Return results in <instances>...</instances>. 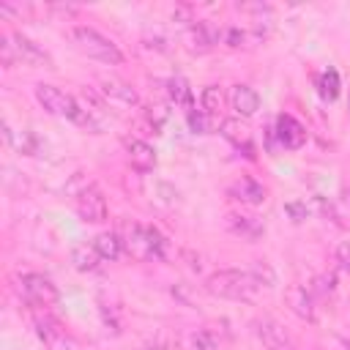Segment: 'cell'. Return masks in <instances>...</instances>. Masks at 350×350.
Instances as JSON below:
<instances>
[{"label":"cell","instance_id":"5","mask_svg":"<svg viewBox=\"0 0 350 350\" xmlns=\"http://www.w3.org/2000/svg\"><path fill=\"white\" fill-rule=\"evenodd\" d=\"M16 282H19V293L36 306H49V304H55L60 298V293L52 284V279L41 276V273H22Z\"/></svg>","mask_w":350,"mask_h":350},{"label":"cell","instance_id":"4","mask_svg":"<svg viewBox=\"0 0 350 350\" xmlns=\"http://www.w3.org/2000/svg\"><path fill=\"white\" fill-rule=\"evenodd\" d=\"M36 98H38V104H41L49 115L68 118V120H74V123L88 126V115L82 112V104H79L74 96L63 93L60 88H55V85H36Z\"/></svg>","mask_w":350,"mask_h":350},{"label":"cell","instance_id":"22","mask_svg":"<svg viewBox=\"0 0 350 350\" xmlns=\"http://www.w3.org/2000/svg\"><path fill=\"white\" fill-rule=\"evenodd\" d=\"M200 101H202V112H208V115L213 118V115H219V109H221V104H224V93H221L219 85H208V88L202 90Z\"/></svg>","mask_w":350,"mask_h":350},{"label":"cell","instance_id":"1","mask_svg":"<svg viewBox=\"0 0 350 350\" xmlns=\"http://www.w3.org/2000/svg\"><path fill=\"white\" fill-rule=\"evenodd\" d=\"M205 290L216 298H227V301H254L260 282L249 273V271H238V268H227V271H216L205 279Z\"/></svg>","mask_w":350,"mask_h":350},{"label":"cell","instance_id":"21","mask_svg":"<svg viewBox=\"0 0 350 350\" xmlns=\"http://www.w3.org/2000/svg\"><path fill=\"white\" fill-rule=\"evenodd\" d=\"M317 88H320V96L325 98V101H334L336 96H339V71L336 68H325L323 74H320V82H317Z\"/></svg>","mask_w":350,"mask_h":350},{"label":"cell","instance_id":"3","mask_svg":"<svg viewBox=\"0 0 350 350\" xmlns=\"http://www.w3.org/2000/svg\"><path fill=\"white\" fill-rule=\"evenodd\" d=\"M126 249L137 260H161L167 254V241L159 230L145 227V224H131L126 230Z\"/></svg>","mask_w":350,"mask_h":350},{"label":"cell","instance_id":"16","mask_svg":"<svg viewBox=\"0 0 350 350\" xmlns=\"http://www.w3.org/2000/svg\"><path fill=\"white\" fill-rule=\"evenodd\" d=\"M221 137L230 139L238 150L243 148V156L254 159V145H252V139H249V131H246L238 120H224V123H221Z\"/></svg>","mask_w":350,"mask_h":350},{"label":"cell","instance_id":"10","mask_svg":"<svg viewBox=\"0 0 350 350\" xmlns=\"http://www.w3.org/2000/svg\"><path fill=\"white\" fill-rule=\"evenodd\" d=\"M230 197L238 200V202H246V205H262L265 202V186L260 180H254L252 175H241L238 180L230 183Z\"/></svg>","mask_w":350,"mask_h":350},{"label":"cell","instance_id":"28","mask_svg":"<svg viewBox=\"0 0 350 350\" xmlns=\"http://www.w3.org/2000/svg\"><path fill=\"white\" fill-rule=\"evenodd\" d=\"M336 260H339L342 271L350 276V241H345V243H339V246H336Z\"/></svg>","mask_w":350,"mask_h":350},{"label":"cell","instance_id":"12","mask_svg":"<svg viewBox=\"0 0 350 350\" xmlns=\"http://www.w3.org/2000/svg\"><path fill=\"white\" fill-rule=\"evenodd\" d=\"M230 107L235 109V115L252 118L260 109V96L249 85H232V90H230Z\"/></svg>","mask_w":350,"mask_h":350},{"label":"cell","instance_id":"19","mask_svg":"<svg viewBox=\"0 0 350 350\" xmlns=\"http://www.w3.org/2000/svg\"><path fill=\"white\" fill-rule=\"evenodd\" d=\"M93 246L101 254V260H118L120 257V249H123V241L115 232H98L96 241H93Z\"/></svg>","mask_w":350,"mask_h":350},{"label":"cell","instance_id":"13","mask_svg":"<svg viewBox=\"0 0 350 350\" xmlns=\"http://www.w3.org/2000/svg\"><path fill=\"white\" fill-rule=\"evenodd\" d=\"M126 153H129L131 167L139 172H150L156 167V150L142 139H126Z\"/></svg>","mask_w":350,"mask_h":350},{"label":"cell","instance_id":"26","mask_svg":"<svg viewBox=\"0 0 350 350\" xmlns=\"http://www.w3.org/2000/svg\"><path fill=\"white\" fill-rule=\"evenodd\" d=\"M191 350H219V339L213 331H197L191 334Z\"/></svg>","mask_w":350,"mask_h":350},{"label":"cell","instance_id":"9","mask_svg":"<svg viewBox=\"0 0 350 350\" xmlns=\"http://www.w3.org/2000/svg\"><path fill=\"white\" fill-rule=\"evenodd\" d=\"M273 137H276V139H279V145H282V148H287V150H298V148L306 142V131H304V126H301L293 115H284V112L276 118Z\"/></svg>","mask_w":350,"mask_h":350},{"label":"cell","instance_id":"6","mask_svg":"<svg viewBox=\"0 0 350 350\" xmlns=\"http://www.w3.org/2000/svg\"><path fill=\"white\" fill-rule=\"evenodd\" d=\"M77 213H79V219L88 221V224H101V221H107L109 208H107L104 194H101L96 186L82 189V191L77 194Z\"/></svg>","mask_w":350,"mask_h":350},{"label":"cell","instance_id":"32","mask_svg":"<svg viewBox=\"0 0 350 350\" xmlns=\"http://www.w3.org/2000/svg\"><path fill=\"white\" fill-rule=\"evenodd\" d=\"M334 347H336V350H350V339H342V336H334Z\"/></svg>","mask_w":350,"mask_h":350},{"label":"cell","instance_id":"14","mask_svg":"<svg viewBox=\"0 0 350 350\" xmlns=\"http://www.w3.org/2000/svg\"><path fill=\"white\" fill-rule=\"evenodd\" d=\"M227 230L246 241H257L265 232V227L254 216H243V213H227Z\"/></svg>","mask_w":350,"mask_h":350},{"label":"cell","instance_id":"31","mask_svg":"<svg viewBox=\"0 0 350 350\" xmlns=\"http://www.w3.org/2000/svg\"><path fill=\"white\" fill-rule=\"evenodd\" d=\"M243 30H238V27H230L227 30V46H241L243 44Z\"/></svg>","mask_w":350,"mask_h":350},{"label":"cell","instance_id":"23","mask_svg":"<svg viewBox=\"0 0 350 350\" xmlns=\"http://www.w3.org/2000/svg\"><path fill=\"white\" fill-rule=\"evenodd\" d=\"M186 123H189V129H191L194 134H211V129H213L211 115L202 112V109H189V112H186Z\"/></svg>","mask_w":350,"mask_h":350},{"label":"cell","instance_id":"8","mask_svg":"<svg viewBox=\"0 0 350 350\" xmlns=\"http://www.w3.org/2000/svg\"><path fill=\"white\" fill-rule=\"evenodd\" d=\"M284 301H287V306H290V312H293L295 317H301V320H306V323H314V320H317V306H314V298H312V293H309L306 287L290 284V287L284 290Z\"/></svg>","mask_w":350,"mask_h":350},{"label":"cell","instance_id":"2","mask_svg":"<svg viewBox=\"0 0 350 350\" xmlns=\"http://www.w3.org/2000/svg\"><path fill=\"white\" fill-rule=\"evenodd\" d=\"M71 38L74 44L93 60H101L107 66H120L123 63V52L118 49L115 41H109L104 33H98L96 27H88V25H77L71 30Z\"/></svg>","mask_w":350,"mask_h":350},{"label":"cell","instance_id":"27","mask_svg":"<svg viewBox=\"0 0 350 350\" xmlns=\"http://www.w3.org/2000/svg\"><path fill=\"white\" fill-rule=\"evenodd\" d=\"M0 57H3V66H14L16 63V46L8 41V38H0Z\"/></svg>","mask_w":350,"mask_h":350},{"label":"cell","instance_id":"7","mask_svg":"<svg viewBox=\"0 0 350 350\" xmlns=\"http://www.w3.org/2000/svg\"><path fill=\"white\" fill-rule=\"evenodd\" d=\"M254 334L262 339V345H265L268 350H295L293 336H290L276 320H271V317L254 320Z\"/></svg>","mask_w":350,"mask_h":350},{"label":"cell","instance_id":"25","mask_svg":"<svg viewBox=\"0 0 350 350\" xmlns=\"http://www.w3.org/2000/svg\"><path fill=\"white\" fill-rule=\"evenodd\" d=\"M249 273L260 282V287H262V284H265V287H271V284L276 282V273H273V268H271L265 260H257V262L249 268Z\"/></svg>","mask_w":350,"mask_h":350},{"label":"cell","instance_id":"18","mask_svg":"<svg viewBox=\"0 0 350 350\" xmlns=\"http://www.w3.org/2000/svg\"><path fill=\"white\" fill-rule=\"evenodd\" d=\"M98 260H101V254L96 252V246L90 243H77L74 249H71V262H74V268L77 271H96L98 268Z\"/></svg>","mask_w":350,"mask_h":350},{"label":"cell","instance_id":"17","mask_svg":"<svg viewBox=\"0 0 350 350\" xmlns=\"http://www.w3.org/2000/svg\"><path fill=\"white\" fill-rule=\"evenodd\" d=\"M101 93L107 96V98H112V101H120V104H126V107H134L137 104V90L131 88V85H126V82H120V79H101Z\"/></svg>","mask_w":350,"mask_h":350},{"label":"cell","instance_id":"15","mask_svg":"<svg viewBox=\"0 0 350 350\" xmlns=\"http://www.w3.org/2000/svg\"><path fill=\"white\" fill-rule=\"evenodd\" d=\"M14 46H16V55H19L22 63H27V66H49V55L36 41H30L27 36L16 33L14 36Z\"/></svg>","mask_w":350,"mask_h":350},{"label":"cell","instance_id":"30","mask_svg":"<svg viewBox=\"0 0 350 350\" xmlns=\"http://www.w3.org/2000/svg\"><path fill=\"white\" fill-rule=\"evenodd\" d=\"M284 211L293 216V221H304L306 219V205H301V202H287Z\"/></svg>","mask_w":350,"mask_h":350},{"label":"cell","instance_id":"29","mask_svg":"<svg viewBox=\"0 0 350 350\" xmlns=\"http://www.w3.org/2000/svg\"><path fill=\"white\" fill-rule=\"evenodd\" d=\"M167 115H170V109H167L164 104H153V107H150V112H148V118H150V123H153V126H161V123L167 120Z\"/></svg>","mask_w":350,"mask_h":350},{"label":"cell","instance_id":"11","mask_svg":"<svg viewBox=\"0 0 350 350\" xmlns=\"http://www.w3.org/2000/svg\"><path fill=\"white\" fill-rule=\"evenodd\" d=\"M183 44L189 52H208L213 44H216V33L208 22H194L186 27L183 33Z\"/></svg>","mask_w":350,"mask_h":350},{"label":"cell","instance_id":"20","mask_svg":"<svg viewBox=\"0 0 350 350\" xmlns=\"http://www.w3.org/2000/svg\"><path fill=\"white\" fill-rule=\"evenodd\" d=\"M167 93H170V98H172L175 104H183L186 109H194V107H191V88H189V82H186L183 77H172V79L167 82Z\"/></svg>","mask_w":350,"mask_h":350},{"label":"cell","instance_id":"33","mask_svg":"<svg viewBox=\"0 0 350 350\" xmlns=\"http://www.w3.org/2000/svg\"><path fill=\"white\" fill-rule=\"evenodd\" d=\"M347 200H350V191H347Z\"/></svg>","mask_w":350,"mask_h":350},{"label":"cell","instance_id":"24","mask_svg":"<svg viewBox=\"0 0 350 350\" xmlns=\"http://www.w3.org/2000/svg\"><path fill=\"white\" fill-rule=\"evenodd\" d=\"M8 145H14V148H16L19 153H25V156H36V150H38V137H36L33 131L22 129L16 137H11Z\"/></svg>","mask_w":350,"mask_h":350}]
</instances>
